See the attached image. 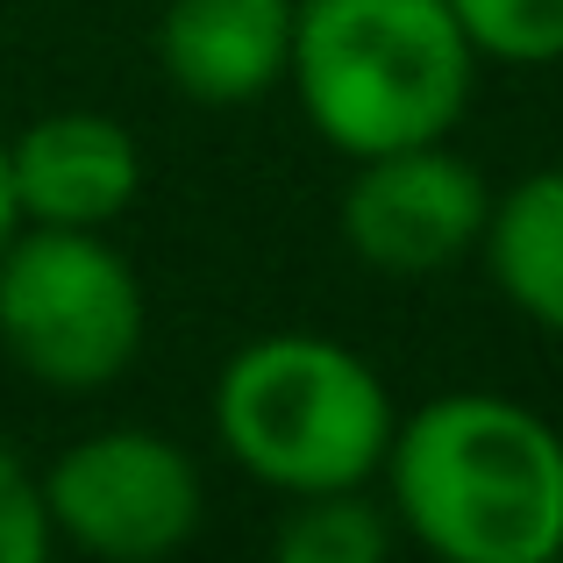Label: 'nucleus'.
<instances>
[{"label":"nucleus","mask_w":563,"mask_h":563,"mask_svg":"<svg viewBox=\"0 0 563 563\" xmlns=\"http://www.w3.org/2000/svg\"><path fill=\"white\" fill-rule=\"evenodd\" d=\"M14 229H22V207H14V172H8V136H0V250L14 243Z\"/></svg>","instance_id":"ddd939ff"},{"label":"nucleus","mask_w":563,"mask_h":563,"mask_svg":"<svg viewBox=\"0 0 563 563\" xmlns=\"http://www.w3.org/2000/svg\"><path fill=\"white\" fill-rule=\"evenodd\" d=\"M350 186H343V243L364 272L378 278H435L456 257H471L493 214V186L471 157L442 143H407V151H378V157H350Z\"/></svg>","instance_id":"423d86ee"},{"label":"nucleus","mask_w":563,"mask_h":563,"mask_svg":"<svg viewBox=\"0 0 563 563\" xmlns=\"http://www.w3.org/2000/svg\"><path fill=\"white\" fill-rule=\"evenodd\" d=\"M478 65L450 0H292L286 86L343 157L442 143L464 122Z\"/></svg>","instance_id":"f03ea898"},{"label":"nucleus","mask_w":563,"mask_h":563,"mask_svg":"<svg viewBox=\"0 0 563 563\" xmlns=\"http://www.w3.org/2000/svg\"><path fill=\"white\" fill-rule=\"evenodd\" d=\"M272 550L286 563H378L393 550V514L364 485L300 493V499H286V521H278Z\"/></svg>","instance_id":"9d476101"},{"label":"nucleus","mask_w":563,"mask_h":563,"mask_svg":"<svg viewBox=\"0 0 563 563\" xmlns=\"http://www.w3.org/2000/svg\"><path fill=\"white\" fill-rule=\"evenodd\" d=\"M393 521L442 563L563 556V435L507 393H442L393 428Z\"/></svg>","instance_id":"f257e3e1"},{"label":"nucleus","mask_w":563,"mask_h":563,"mask_svg":"<svg viewBox=\"0 0 563 563\" xmlns=\"http://www.w3.org/2000/svg\"><path fill=\"white\" fill-rule=\"evenodd\" d=\"M22 229H108L143 192V151L114 114L51 108L8 136Z\"/></svg>","instance_id":"0eeeda50"},{"label":"nucleus","mask_w":563,"mask_h":563,"mask_svg":"<svg viewBox=\"0 0 563 563\" xmlns=\"http://www.w3.org/2000/svg\"><path fill=\"white\" fill-rule=\"evenodd\" d=\"M151 307L108 229H14L0 250V350L51 393H108L136 364Z\"/></svg>","instance_id":"20e7f679"},{"label":"nucleus","mask_w":563,"mask_h":563,"mask_svg":"<svg viewBox=\"0 0 563 563\" xmlns=\"http://www.w3.org/2000/svg\"><path fill=\"white\" fill-rule=\"evenodd\" d=\"M292 0H165L157 71L192 108H250L286 86Z\"/></svg>","instance_id":"6e6552de"},{"label":"nucleus","mask_w":563,"mask_h":563,"mask_svg":"<svg viewBox=\"0 0 563 563\" xmlns=\"http://www.w3.org/2000/svg\"><path fill=\"white\" fill-rule=\"evenodd\" d=\"M471 51L493 65H563V0H450Z\"/></svg>","instance_id":"9b49d317"},{"label":"nucleus","mask_w":563,"mask_h":563,"mask_svg":"<svg viewBox=\"0 0 563 563\" xmlns=\"http://www.w3.org/2000/svg\"><path fill=\"white\" fill-rule=\"evenodd\" d=\"M393 393L350 343L278 329L243 343L214 378V435L243 478L300 499L372 485L393 450Z\"/></svg>","instance_id":"7ed1b4c3"},{"label":"nucleus","mask_w":563,"mask_h":563,"mask_svg":"<svg viewBox=\"0 0 563 563\" xmlns=\"http://www.w3.org/2000/svg\"><path fill=\"white\" fill-rule=\"evenodd\" d=\"M51 536L100 563H157L186 550L207 514L200 464L157 428H100L79 435L43 471Z\"/></svg>","instance_id":"39448f33"},{"label":"nucleus","mask_w":563,"mask_h":563,"mask_svg":"<svg viewBox=\"0 0 563 563\" xmlns=\"http://www.w3.org/2000/svg\"><path fill=\"white\" fill-rule=\"evenodd\" d=\"M51 507H43V478L14 450H0V563H43L51 556Z\"/></svg>","instance_id":"f8f14e48"},{"label":"nucleus","mask_w":563,"mask_h":563,"mask_svg":"<svg viewBox=\"0 0 563 563\" xmlns=\"http://www.w3.org/2000/svg\"><path fill=\"white\" fill-rule=\"evenodd\" d=\"M478 250L499 300L521 321L563 335V165H542L507 192H493Z\"/></svg>","instance_id":"1a4fd4ad"}]
</instances>
